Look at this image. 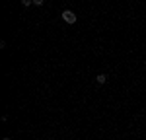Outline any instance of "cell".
Returning <instances> with one entry per match:
<instances>
[{
    "instance_id": "obj_3",
    "label": "cell",
    "mask_w": 146,
    "mask_h": 140,
    "mask_svg": "<svg viewBox=\"0 0 146 140\" xmlns=\"http://www.w3.org/2000/svg\"><path fill=\"white\" fill-rule=\"evenodd\" d=\"M22 4L25 8H29V6H33V0H22Z\"/></svg>"
},
{
    "instance_id": "obj_1",
    "label": "cell",
    "mask_w": 146,
    "mask_h": 140,
    "mask_svg": "<svg viewBox=\"0 0 146 140\" xmlns=\"http://www.w3.org/2000/svg\"><path fill=\"white\" fill-rule=\"evenodd\" d=\"M62 20H64L66 23H76L78 18H76V14H74L72 10H64L62 12Z\"/></svg>"
},
{
    "instance_id": "obj_2",
    "label": "cell",
    "mask_w": 146,
    "mask_h": 140,
    "mask_svg": "<svg viewBox=\"0 0 146 140\" xmlns=\"http://www.w3.org/2000/svg\"><path fill=\"white\" fill-rule=\"evenodd\" d=\"M96 80H98V84H105V82H107V74H98Z\"/></svg>"
},
{
    "instance_id": "obj_4",
    "label": "cell",
    "mask_w": 146,
    "mask_h": 140,
    "mask_svg": "<svg viewBox=\"0 0 146 140\" xmlns=\"http://www.w3.org/2000/svg\"><path fill=\"white\" fill-rule=\"evenodd\" d=\"M45 4V0H33V6H43Z\"/></svg>"
},
{
    "instance_id": "obj_5",
    "label": "cell",
    "mask_w": 146,
    "mask_h": 140,
    "mask_svg": "<svg viewBox=\"0 0 146 140\" xmlns=\"http://www.w3.org/2000/svg\"><path fill=\"white\" fill-rule=\"evenodd\" d=\"M2 140H12V138H2Z\"/></svg>"
}]
</instances>
